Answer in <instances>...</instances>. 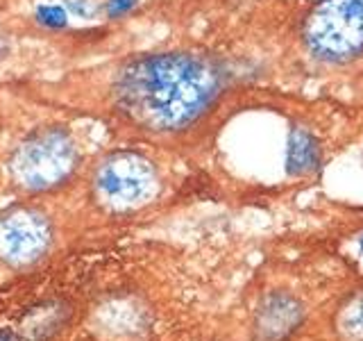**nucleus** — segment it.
<instances>
[{
	"instance_id": "1",
	"label": "nucleus",
	"mask_w": 363,
	"mask_h": 341,
	"mask_svg": "<svg viewBox=\"0 0 363 341\" xmlns=\"http://www.w3.org/2000/svg\"><path fill=\"white\" fill-rule=\"evenodd\" d=\"M218 73L202 57L155 53L125 64L113 80L123 117L150 130H179L196 121L218 94Z\"/></svg>"
},
{
	"instance_id": "2",
	"label": "nucleus",
	"mask_w": 363,
	"mask_h": 341,
	"mask_svg": "<svg viewBox=\"0 0 363 341\" xmlns=\"http://www.w3.org/2000/svg\"><path fill=\"white\" fill-rule=\"evenodd\" d=\"M77 164L73 139L62 130L34 132L11 157V173L21 187L43 191L64 182Z\"/></svg>"
},
{
	"instance_id": "3",
	"label": "nucleus",
	"mask_w": 363,
	"mask_h": 341,
	"mask_svg": "<svg viewBox=\"0 0 363 341\" xmlns=\"http://www.w3.org/2000/svg\"><path fill=\"white\" fill-rule=\"evenodd\" d=\"M304 41L320 60H347L363 50V0H325L304 26Z\"/></svg>"
},
{
	"instance_id": "4",
	"label": "nucleus",
	"mask_w": 363,
	"mask_h": 341,
	"mask_svg": "<svg viewBox=\"0 0 363 341\" xmlns=\"http://www.w3.org/2000/svg\"><path fill=\"white\" fill-rule=\"evenodd\" d=\"M157 175L147 159L134 153H118L100 164L96 193L109 210H132L155 196Z\"/></svg>"
},
{
	"instance_id": "5",
	"label": "nucleus",
	"mask_w": 363,
	"mask_h": 341,
	"mask_svg": "<svg viewBox=\"0 0 363 341\" xmlns=\"http://www.w3.org/2000/svg\"><path fill=\"white\" fill-rule=\"evenodd\" d=\"M48 244L50 227L37 212L16 210L0 219V259L9 264H30L45 253Z\"/></svg>"
},
{
	"instance_id": "6",
	"label": "nucleus",
	"mask_w": 363,
	"mask_h": 341,
	"mask_svg": "<svg viewBox=\"0 0 363 341\" xmlns=\"http://www.w3.org/2000/svg\"><path fill=\"white\" fill-rule=\"evenodd\" d=\"M302 321L300 303L286 293H270L259 305L255 339L257 341H281L289 337Z\"/></svg>"
},
{
	"instance_id": "7",
	"label": "nucleus",
	"mask_w": 363,
	"mask_h": 341,
	"mask_svg": "<svg viewBox=\"0 0 363 341\" xmlns=\"http://www.w3.org/2000/svg\"><path fill=\"white\" fill-rule=\"evenodd\" d=\"M318 162H320V146L313 139V134L304 128H295L286 148V170L291 175H304L311 173Z\"/></svg>"
},
{
	"instance_id": "8",
	"label": "nucleus",
	"mask_w": 363,
	"mask_h": 341,
	"mask_svg": "<svg viewBox=\"0 0 363 341\" xmlns=\"http://www.w3.org/2000/svg\"><path fill=\"white\" fill-rule=\"evenodd\" d=\"M336 330L343 341H363V291L340 307L336 316Z\"/></svg>"
},
{
	"instance_id": "9",
	"label": "nucleus",
	"mask_w": 363,
	"mask_h": 341,
	"mask_svg": "<svg viewBox=\"0 0 363 341\" xmlns=\"http://www.w3.org/2000/svg\"><path fill=\"white\" fill-rule=\"evenodd\" d=\"M37 21L41 23V26L52 28V30L64 28L66 26V11L62 7H55V5H43L37 11Z\"/></svg>"
},
{
	"instance_id": "10",
	"label": "nucleus",
	"mask_w": 363,
	"mask_h": 341,
	"mask_svg": "<svg viewBox=\"0 0 363 341\" xmlns=\"http://www.w3.org/2000/svg\"><path fill=\"white\" fill-rule=\"evenodd\" d=\"M134 5H136V0H109L107 11H109V16H121V14H128Z\"/></svg>"
},
{
	"instance_id": "11",
	"label": "nucleus",
	"mask_w": 363,
	"mask_h": 341,
	"mask_svg": "<svg viewBox=\"0 0 363 341\" xmlns=\"http://www.w3.org/2000/svg\"><path fill=\"white\" fill-rule=\"evenodd\" d=\"M68 7H71V11L73 14H77V16H91L96 11V7L91 5V0H68Z\"/></svg>"
},
{
	"instance_id": "12",
	"label": "nucleus",
	"mask_w": 363,
	"mask_h": 341,
	"mask_svg": "<svg viewBox=\"0 0 363 341\" xmlns=\"http://www.w3.org/2000/svg\"><path fill=\"white\" fill-rule=\"evenodd\" d=\"M361 250H363V234H361Z\"/></svg>"
}]
</instances>
